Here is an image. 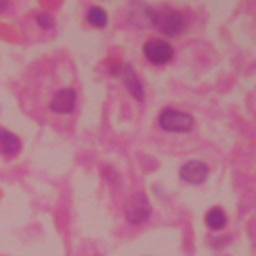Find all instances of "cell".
I'll return each instance as SVG.
<instances>
[{"label": "cell", "mask_w": 256, "mask_h": 256, "mask_svg": "<svg viewBox=\"0 0 256 256\" xmlns=\"http://www.w3.org/2000/svg\"><path fill=\"white\" fill-rule=\"evenodd\" d=\"M158 128L170 134H184L194 128V116L190 112H182L178 108L166 106L158 114Z\"/></svg>", "instance_id": "obj_1"}, {"label": "cell", "mask_w": 256, "mask_h": 256, "mask_svg": "<svg viewBox=\"0 0 256 256\" xmlns=\"http://www.w3.org/2000/svg\"><path fill=\"white\" fill-rule=\"evenodd\" d=\"M150 20L154 28L166 36H178L186 24L184 14L176 8H160V10H148Z\"/></svg>", "instance_id": "obj_2"}, {"label": "cell", "mask_w": 256, "mask_h": 256, "mask_svg": "<svg viewBox=\"0 0 256 256\" xmlns=\"http://www.w3.org/2000/svg\"><path fill=\"white\" fill-rule=\"evenodd\" d=\"M150 214H152L150 202H148V198L142 192L132 194L128 198V202L124 204V216H126V220L132 226H140V224L148 222L150 220Z\"/></svg>", "instance_id": "obj_3"}, {"label": "cell", "mask_w": 256, "mask_h": 256, "mask_svg": "<svg viewBox=\"0 0 256 256\" xmlns=\"http://www.w3.org/2000/svg\"><path fill=\"white\" fill-rule=\"evenodd\" d=\"M142 52H144V58H146L148 62L156 64V66L168 64V62L172 60V56H174L172 46H170L166 40H162V38H150V40H146Z\"/></svg>", "instance_id": "obj_4"}, {"label": "cell", "mask_w": 256, "mask_h": 256, "mask_svg": "<svg viewBox=\"0 0 256 256\" xmlns=\"http://www.w3.org/2000/svg\"><path fill=\"white\" fill-rule=\"evenodd\" d=\"M76 98L78 96H76V90L72 86H62L52 94L48 108L54 114H72L76 108Z\"/></svg>", "instance_id": "obj_5"}, {"label": "cell", "mask_w": 256, "mask_h": 256, "mask_svg": "<svg viewBox=\"0 0 256 256\" xmlns=\"http://www.w3.org/2000/svg\"><path fill=\"white\" fill-rule=\"evenodd\" d=\"M180 180L186 182V184H192V186H198L202 182H206L208 174H210V168L206 162L202 160H188L180 166Z\"/></svg>", "instance_id": "obj_6"}, {"label": "cell", "mask_w": 256, "mask_h": 256, "mask_svg": "<svg viewBox=\"0 0 256 256\" xmlns=\"http://www.w3.org/2000/svg\"><path fill=\"white\" fill-rule=\"evenodd\" d=\"M122 84L126 86V90H128L138 102L144 100V88H142V84H140V80H138V76H136V72H134V68H132L130 64L124 66V72H122Z\"/></svg>", "instance_id": "obj_7"}, {"label": "cell", "mask_w": 256, "mask_h": 256, "mask_svg": "<svg viewBox=\"0 0 256 256\" xmlns=\"http://www.w3.org/2000/svg\"><path fill=\"white\" fill-rule=\"evenodd\" d=\"M20 148H22V140L14 132L0 126V152L4 156H16L20 152Z\"/></svg>", "instance_id": "obj_8"}, {"label": "cell", "mask_w": 256, "mask_h": 256, "mask_svg": "<svg viewBox=\"0 0 256 256\" xmlns=\"http://www.w3.org/2000/svg\"><path fill=\"white\" fill-rule=\"evenodd\" d=\"M228 218H226V212L220 208V206H212L206 214H204V224L210 228V230H222L226 226Z\"/></svg>", "instance_id": "obj_9"}, {"label": "cell", "mask_w": 256, "mask_h": 256, "mask_svg": "<svg viewBox=\"0 0 256 256\" xmlns=\"http://www.w3.org/2000/svg\"><path fill=\"white\" fill-rule=\"evenodd\" d=\"M86 20H88V24H92L94 28H106V24H108V14H106L100 6H92V8H88V12H86Z\"/></svg>", "instance_id": "obj_10"}, {"label": "cell", "mask_w": 256, "mask_h": 256, "mask_svg": "<svg viewBox=\"0 0 256 256\" xmlns=\"http://www.w3.org/2000/svg\"><path fill=\"white\" fill-rule=\"evenodd\" d=\"M36 24H38L42 30H52V28H54V18H52L48 12H38V14H36Z\"/></svg>", "instance_id": "obj_11"}, {"label": "cell", "mask_w": 256, "mask_h": 256, "mask_svg": "<svg viewBox=\"0 0 256 256\" xmlns=\"http://www.w3.org/2000/svg\"><path fill=\"white\" fill-rule=\"evenodd\" d=\"M6 8H8V0H0V14H2Z\"/></svg>", "instance_id": "obj_12"}]
</instances>
